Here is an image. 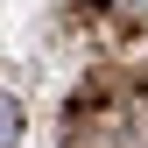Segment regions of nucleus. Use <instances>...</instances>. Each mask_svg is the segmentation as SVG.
<instances>
[{
	"instance_id": "nucleus-1",
	"label": "nucleus",
	"mask_w": 148,
	"mask_h": 148,
	"mask_svg": "<svg viewBox=\"0 0 148 148\" xmlns=\"http://www.w3.org/2000/svg\"><path fill=\"white\" fill-rule=\"evenodd\" d=\"M14 141H21V106L0 92V148H14Z\"/></svg>"
},
{
	"instance_id": "nucleus-2",
	"label": "nucleus",
	"mask_w": 148,
	"mask_h": 148,
	"mask_svg": "<svg viewBox=\"0 0 148 148\" xmlns=\"http://www.w3.org/2000/svg\"><path fill=\"white\" fill-rule=\"evenodd\" d=\"M120 14H134V21H148V0H113Z\"/></svg>"
}]
</instances>
